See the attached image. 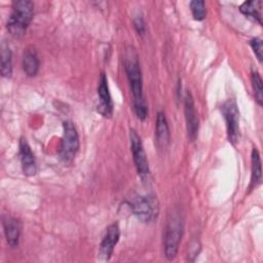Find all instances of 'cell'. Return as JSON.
<instances>
[{"instance_id": "cell-14", "label": "cell", "mask_w": 263, "mask_h": 263, "mask_svg": "<svg viewBox=\"0 0 263 263\" xmlns=\"http://www.w3.org/2000/svg\"><path fill=\"white\" fill-rule=\"evenodd\" d=\"M22 65H23V70L27 76L33 77L38 73L40 63H39L37 52L34 48L26 49L23 55Z\"/></svg>"}, {"instance_id": "cell-6", "label": "cell", "mask_w": 263, "mask_h": 263, "mask_svg": "<svg viewBox=\"0 0 263 263\" xmlns=\"http://www.w3.org/2000/svg\"><path fill=\"white\" fill-rule=\"evenodd\" d=\"M222 113L226 121L227 136L231 144L235 145L240 137L239 132V111L233 99L227 100L222 105Z\"/></svg>"}, {"instance_id": "cell-21", "label": "cell", "mask_w": 263, "mask_h": 263, "mask_svg": "<svg viewBox=\"0 0 263 263\" xmlns=\"http://www.w3.org/2000/svg\"><path fill=\"white\" fill-rule=\"evenodd\" d=\"M134 25H135V28H136V30L139 34L143 35L145 33V23H144V20L141 15H138L134 20Z\"/></svg>"}, {"instance_id": "cell-20", "label": "cell", "mask_w": 263, "mask_h": 263, "mask_svg": "<svg viewBox=\"0 0 263 263\" xmlns=\"http://www.w3.org/2000/svg\"><path fill=\"white\" fill-rule=\"evenodd\" d=\"M250 45H251V47L253 48V51H254V53L256 54L258 61L261 62V61H262V50H263L262 40H261L259 37L253 38V39L250 41Z\"/></svg>"}, {"instance_id": "cell-13", "label": "cell", "mask_w": 263, "mask_h": 263, "mask_svg": "<svg viewBox=\"0 0 263 263\" xmlns=\"http://www.w3.org/2000/svg\"><path fill=\"white\" fill-rule=\"evenodd\" d=\"M3 228H4V234L7 243L14 248L18 245L20 236H21V223L17 219L13 217H5L3 219Z\"/></svg>"}, {"instance_id": "cell-18", "label": "cell", "mask_w": 263, "mask_h": 263, "mask_svg": "<svg viewBox=\"0 0 263 263\" xmlns=\"http://www.w3.org/2000/svg\"><path fill=\"white\" fill-rule=\"evenodd\" d=\"M251 81L255 93V99L258 104L261 106L263 104V87H262V78L257 71H252L251 73Z\"/></svg>"}, {"instance_id": "cell-10", "label": "cell", "mask_w": 263, "mask_h": 263, "mask_svg": "<svg viewBox=\"0 0 263 263\" xmlns=\"http://www.w3.org/2000/svg\"><path fill=\"white\" fill-rule=\"evenodd\" d=\"M120 237V229L117 223L111 224L102 239L100 246V255L104 260H109L112 256L115 246L117 245Z\"/></svg>"}, {"instance_id": "cell-1", "label": "cell", "mask_w": 263, "mask_h": 263, "mask_svg": "<svg viewBox=\"0 0 263 263\" xmlns=\"http://www.w3.org/2000/svg\"><path fill=\"white\" fill-rule=\"evenodd\" d=\"M124 69L134 97V107L137 117L144 120L147 117V105L143 95L142 73L137 58L132 53L124 60Z\"/></svg>"}, {"instance_id": "cell-9", "label": "cell", "mask_w": 263, "mask_h": 263, "mask_svg": "<svg viewBox=\"0 0 263 263\" xmlns=\"http://www.w3.org/2000/svg\"><path fill=\"white\" fill-rule=\"evenodd\" d=\"M98 97H99V105L98 111L105 117H110L113 112V103L111 100V96L109 92L107 77L104 72L101 73L98 83Z\"/></svg>"}, {"instance_id": "cell-15", "label": "cell", "mask_w": 263, "mask_h": 263, "mask_svg": "<svg viewBox=\"0 0 263 263\" xmlns=\"http://www.w3.org/2000/svg\"><path fill=\"white\" fill-rule=\"evenodd\" d=\"M239 10L246 16L258 22V24H262V2L259 0H251L246 1L239 6Z\"/></svg>"}, {"instance_id": "cell-16", "label": "cell", "mask_w": 263, "mask_h": 263, "mask_svg": "<svg viewBox=\"0 0 263 263\" xmlns=\"http://www.w3.org/2000/svg\"><path fill=\"white\" fill-rule=\"evenodd\" d=\"M251 162H252V175H251V184L250 189L256 188L260 182L262 177V168H261V158L259 151L254 147L252 150L251 155Z\"/></svg>"}, {"instance_id": "cell-2", "label": "cell", "mask_w": 263, "mask_h": 263, "mask_svg": "<svg viewBox=\"0 0 263 263\" xmlns=\"http://www.w3.org/2000/svg\"><path fill=\"white\" fill-rule=\"evenodd\" d=\"M34 13V4L29 0H17L12 3L11 12L7 21L9 33L18 37L25 33L29 27Z\"/></svg>"}, {"instance_id": "cell-19", "label": "cell", "mask_w": 263, "mask_h": 263, "mask_svg": "<svg viewBox=\"0 0 263 263\" xmlns=\"http://www.w3.org/2000/svg\"><path fill=\"white\" fill-rule=\"evenodd\" d=\"M190 9L194 20L202 21L205 17V4L202 0H193L190 2Z\"/></svg>"}, {"instance_id": "cell-5", "label": "cell", "mask_w": 263, "mask_h": 263, "mask_svg": "<svg viewBox=\"0 0 263 263\" xmlns=\"http://www.w3.org/2000/svg\"><path fill=\"white\" fill-rule=\"evenodd\" d=\"M130 208L134 215L144 223L153 222L159 212L158 201L152 195L136 197L130 202Z\"/></svg>"}, {"instance_id": "cell-11", "label": "cell", "mask_w": 263, "mask_h": 263, "mask_svg": "<svg viewBox=\"0 0 263 263\" xmlns=\"http://www.w3.org/2000/svg\"><path fill=\"white\" fill-rule=\"evenodd\" d=\"M18 146H20L18 154H20L21 164H22L24 174L26 176H34L37 172V165H36L35 156L31 150L30 145L28 144L25 138H21Z\"/></svg>"}, {"instance_id": "cell-12", "label": "cell", "mask_w": 263, "mask_h": 263, "mask_svg": "<svg viewBox=\"0 0 263 263\" xmlns=\"http://www.w3.org/2000/svg\"><path fill=\"white\" fill-rule=\"evenodd\" d=\"M155 141L159 149L164 150L170 144V128L165 114L163 112H158L155 122Z\"/></svg>"}, {"instance_id": "cell-17", "label": "cell", "mask_w": 263, "mask_h": 263, "mask_svg": "<svg viewBox=\"0 0 263 263\" xmlns=\"http://www.w3.org/2000/svg\"><path fill=\"white\" fill-rule=\"evenodd\" d=\"M1 74L3 77H9L12 73V55L8 44L5 41L1 43Z\"/></svg>"}, {"instance_id": "cell-7", "label": "cell", "mask_w": 263, "mask_h": 263, "mask_svg": "<svg viewBox=\"0 0 263 263\" xmlns=\"http://www.w3.org/2000/svg\"><path fill=\"white\" fill-rule=\"evenodd\" d=\"M129 140H130V150L133 153V158H134L137 172L142 179H145L146 177L149 176L150 171H149V165H148L142 140L140 136L137 134V132L134 129H130Z\"/></svg>"}, {"instance_id": "cell-4", "label": "cell", "mask_w": 263, "mask_h": 263, "mask_svg": "<svg viewBox=\"0 0 263 263\" xmlns=\"http://www.w3.org/2000/svg\"><path fill=\"white\" fill-rule=\"evenodd\" d=\"M63 130L64 135L60 147V157L65 162H71L79 149L78 133L75 125L70 120L64 121Z\"/></svg>"}, {"instance_id": "cell-3", "label": "cell", "mask_w": 263, "mask_h": 263, "mask_svg": "<svg viewBox=\"0 0 263 263\" xmlns=\"http://www.w3.org/2000/svg\"><path fill=\"white\" fill-rule=\"evenodd\" d=\"M183 219L180 212H174L170 215L164 233V254L168 260L176 258L183 234Z\"/></svg>"}, {"instance_id": "cell-8", "label": "cell", "mask_w": 263, "mask_h": 263, "mask_svg": "<svg viewBox=\"0 0 263 263\" xmlns=\"http://www.w3.org/2000/svg\"><path fill=\"white\" fill-rule=\"evenodd\" d=\"M184 113L186 119L187 135L190 141H194L198 133V117L194 107V101L189 90L186 91L184 99Z\"/></svg>"}]
</instances>
